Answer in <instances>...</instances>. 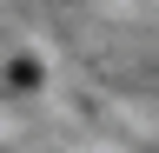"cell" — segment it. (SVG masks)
<instances>
[{
	"instance_id": "6da1fadb",
	"label": "cell",
	"mask_w": 159,
	"mask_h": 153,
	"mask_svg": "<svg viewBox=\"0 0 159 153\" xmlns=\"http://www.w3.org/2000/svg\"><path fill=\"white\" fill-rule=\"evenodd\" d=\"M7 80H13V87H40V67H33V60H13Z\"/></svg>"
}]
</instances>
